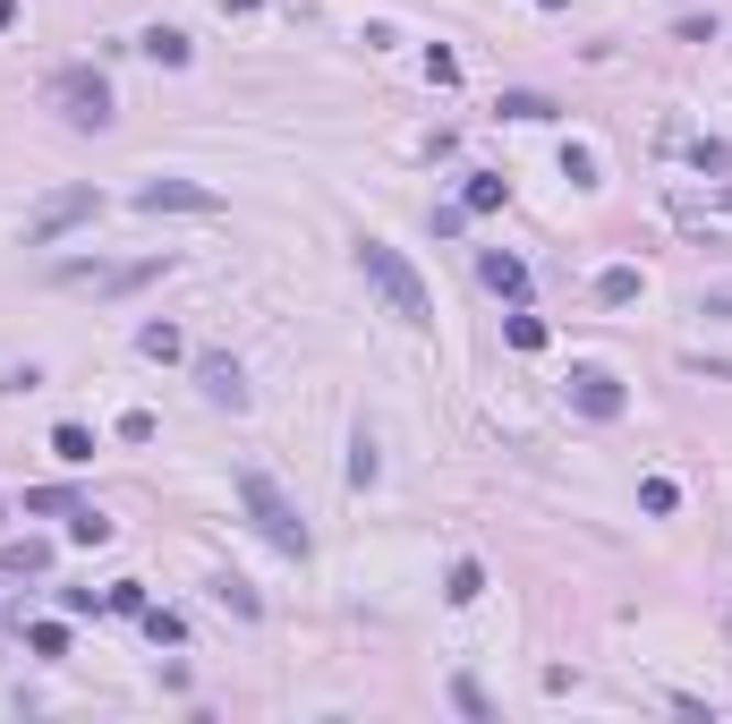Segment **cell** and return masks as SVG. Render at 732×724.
Segmentation results:
<instances>
[{
  "instance_id": "ffe728a7",
  "label": "cell",
  "mask_w": 732,
  "mask_h": 724,
  "mask_svg": "<svg viewBox=\"0 0 732 724\" xmlns=\"http://www.w3.org/2000/svg\"><path fill=\"white\" fill-rule=\"evenodd\" d=\"M26 648H34V657H68V630H61V623H34Z\"/></svg>"
},
{
  "instance_id": "3957f363",
  "label": "cell",
  "mask_w": 732,
  "mask_h": 724,
  "mask_svg": "<svg viewBox=\"0 0 732 724\" xmlns=\"http://www.w3.org/2000/svg\"><path fill=\"white\" fill-rule=\"evenodd\" d=\"M52 111H61L68 129H111V77H102V68H61V77H52Z\"/></svg>"
},
{
  "instance_id": "d4e9b609",
  "label": "cell",
  "mask_w": 732,
  "mask_h": 724,
  "mask_svg": "<svg viewBox=\"0 0 732 724\" xmlns=\"http://www.w3.org/2000/svg\"><path fill=\"white\" fill-rule=\"evenodd\" d=\"M350 486H375V443L358 435V452H350Z\"/></svg>"
},
{
  "instance_id": "30bf717a",
  "label": "cell",
  "mask_w": 732,
  "mask_h": 724,
  "mask_svg": "<svg viewBox=\"0 0 732 724\" xmlns=\"http://www.w3.org/2000/svg\"><path fill=\"white\" fill-rule=\"evenodd\" d=\"M638 290H647V282H638V264H605V273H597V298H605V307H631Z\"/></svg>"
},
{
  "instance_id": "ba28073f",
  "label": "cell",
  "mask_w": 732,
  "mask_h": 724,
  "mask_svg": "<svg viewBox=\"0 0 732 724\" xmlns=\"http://www.w3.org/2000/svg\"><path fill=\"white\" fill-rule=\"evenodd\" d=\"M196 384H205L214 409H248V375H239V359H222V350H214V359H196Z\"/></svg>"
},
{
  "instance_id": "7c38bea8",
  "label": "cell",
  "mask_w": 732,
  "mask_h": 724,
  "mask_svg": "<svg viewBox=\"0 0 732 724\" xmlns=\"http://www.w3.org/2000/svg\"><path fill=\"white\" fill-rule=\"evenodd\" d=\"M52 452H61V461L77 469V461H95V435L77 427V418H61V427H52Z\"/></svg>"
},
{
  "instance_id": "44dd1931",
  "label": "cell",
  "mask_w": 732,
  "mask_h": 724,
  "mask_svg": "<svg viewBox=\"0 0 732 724\" xmlns=\"http://www.w3.org/2000/svg\"><path fill=\"white\" fill-rule=\"evenodd\" d=\"M68 537H77V546H102V537H111V520H102L95 503H86V512H77V520H68Z\"/></svg>"
},
{
  "instance_id": "52a82bcc",
  "label": "cell",
  "mask_w": 732,
  "mask_h": 724,
  "mask_svg": "<svg viewBox=\"0 0 732 724\" xmlns=\"http://www.w3.org/2000/svg\"><path fill=\"white\" fill-rule=\"evenodd\" d=\"M95 213V188H68V197H52V205H34V222H26V239L43 248V239H61L68 222H86Z\"/></svg>"
},
{
  "instance_id": "9c48e42d",
  "label": "cell",
  "mask_w": 732,
  "mask_h": 724,
  "mask_svg": "<svg viewBox=\"0 0 732 724\" xmlns=\"http://www.w3.org/2000/svg\"><path fill=\"white\" fill-rule=\"evenodd\" d=\"M478 273H485V290H494V298H528V264H520V256H503V248H485V256H478Z\"/></svg>"
},
{
  "instance_id": "7a4b0ae2",
  "label": "cell",
  "mask_w": 732,
  "mask_h": 724,
  "mask_svg": "<svg viewBox=\"0 0 732 724\" xmlns=\"http://www.w3.org/2000/svg\"><path fill=\"white\" fill-rule=\"evenodd\" d=\"M239 503H248V520L264 528L273 555H307V520H298V503H289L264 469H239Z\"/></svg>"
},
{
  "instance_id": "6da1fadb",
  "label": "cell",
  "mask_w": 732,
  "mask_h": 724,
  "mask_svg": "<svg viewBox=\"0 0 732 724\" xmlns=\"http://www.w3.org/2000/svg\"><path fill=\"white\" fill-rule=\"evenodd\" d=\"M358 273L383 290V307L401 316V325H435V298H426V282L409 273V256L401 248H383V239H358Z\"/></svg>"
},
{
  "instance_id": "5bb4252c",
  "label": "cell",
  "mask_w": 732,
  "mask_h": 724,
  "mask_svg": "<svg viewBox=\"0 0 732 724\" xmlns=\"http://www.w3.org/2000/svg\"><path fill=\"white\" fill-rule=\"evenodd\" d=\"M444 596H451V605H478V596H485V571H478V562H451Z\"/></svg>"
},
{
  "instance_id": "484cf974",
  "label": "cell",
  "mask_w": 732,
  "mask_h": 724,
  "mask_svg": "<svg viewBox=\"0 0 732 724\" xmlns=\"http://www.w3.org/2000/svg\"><path fill=\"white\" fill-rule=\"evenodd\" d=\"M562 171H571L579 188H597V154H588V145H571V154H562Z\"/></svg>"
},
{
  "instance_id": "603a6c76",
  "label": "cell",
  "mask_w": 732,
  "mask_h": 724,
  "mask_svg": "<svg viewBox=\"0 0 732 724\" xmlns=\"http://www.w3.org/2000/svg\"><path fill=\"white\" fill-rule=\"evenodd\" d=\"M503 111H511V120H554V102H545V95H503Z\"/></svg>"
},
{
  "instance_id": "83f0119b",
  "label": "cell",
  "mask_w": 732,
  "mask_h": 724,
  "mask_svg": "<svg viewBox=\"0 0 732 724\" xmlns=\"http://www.w3.org/2000/svg\"><path fill=\"white\" fill-rule=\"evenodd\" d=\"M9 26H18V0H0V34H9Z\"/></svg>"
},
{
  "instance_id": "8fae6325",
  "label": "cell",
  "mask_w": 732,
  "mask_h": 724,
  "mask_svg": "<svg viewBox=\"0 0 732 724\" xmlns=\"http://www.w3.org/2000/svg\"><path fill=\"white\" fill-rule=\"evenodd\" d=\"M145 61H162V68H188V34H179V26H154V34H145Z\"/></svg>"
},
{
  "instance_id": "e0dca14e",
  "label": "cell",
  "mask_w": 732,
  "mask_h": 724,
  "mask_svg": "<svg viewBox=\"0 0 732 724\" xmlns=\"http://www.w3.org/2000/svg\"><path fill=\"white\" fill-rule=\"evenodd\" d=\"M136 623H145V630H154V639H162V648H179V639H188V623H179V614H162V605H145V614H136Z\"/></svg>"
},
{
  "instance_id": "2e32d148",
  "label": "cell",
  "mask_w": 732,
  "mask_h": 724,
  "mask_svg": "<svg viewBox=\"0 0 732 724\" xmlns=\"http://www.w3.org/2000/svg\"><path fill=\"white\" fill-rule=\"evenodd\" d=\"M0 571H52V546L26 537V546H9V555H0Z\"/></svg>"
},
{
  "instance_id": "d6986e66",
  "label": "cell",
  "mask_w": 732,
  "mask_h": 724,
  "mask_svg": "<svg viewBox=\"0 0 732 724\" xmlns=\"http://www.w3.org/2000/svg\"><path fill=\"white\" fill-rule=\"evenodd\" d=\"M426 77H435V86H460V52H444V43H426Z\"/></svg>"
},
{
  "instance_id": "ac0fdd59",
  "label": "cell",
  "mask_w": 732,
  "mask_h": 724,
  "mask_svg": "<svg viewBox=\"0 0 732 724\" xmlns=\"http://www.w3.org/2000/svg\"><path fill=\"white\" fill-rule=\"evenodd\" d=\"M136 350H145V359H179V332H171V325H145V332H136Z\"/></svg>"
},
{
  "instance_id": "8992f818",
  "label": "cell",
  "mask_w": 732,
  "mask_h": 724,
  "mask_svg": "<svg viewBox=\"0 0 732 724\" xmlns=\"http://www.w3.org/2000/svg\"><path fill=\"white\" fill-rule=\"evenodd\" d=\"M214 188H196V179H145L136 188V213H214Z\"/></svg>"
},
{
  "instance_id": "4fadbf2b",
  "label": "cell",
  "mask_w": 732,
  "mask_h": 724,
  "mask_svg": "<svg viewBox=\"0 0 732 724\" xmlns=\"http://www.w3.org/2000/svg\"><path fill=\"white\" fill-rule=\"evenodd\" d=\"M673 503H681V486H673V478H638V512H647V520H665Z\"/></svg>"
},
{
  "instance_id": "cb8c5ba5",
  "label": "cell",
  "mask_w": 732,
  "mask_h": 724,
  "mask_svg": "<svg viewBox=\"0 0 732 724\" xmlns=\"http://www.w3.org/2000/svg\"><path fill=\"white\" fill-rule=\"evenodd\" d=\"M469 231V205H435V239H460Z\"/></svg>"
},
{
  "instance_id": "7402d4cb",
  "label": "cell",
  "mask_w": 732,
  "mask_h": 724,
  "mask_svg": "<svg viewBox=\"0 0 732 724\" xmlns=\"http://www.w3.org/2000/svg\"><path fill=\"white\" fill-rule=\"evenodd\" d=\"M503 341H511V350H545V325H537V316H511Z\"/></svg>"
},
{
  "instance_id": "5b68a950",
  "label": "cell",
  "mask_w": 732,
  "mask_h": 724,
  "mask_svg": "<svg viewBox=\"0 0 732 724\" xmlns=\"http://www.w3.org/2000/svg\"><path fill=\"white\" fill-rule=\"evenodd\" d=\"M571 401H579V418H622L631 409V393H622L613 366H571Z\"/></svg>"
},
{
  "instance_id": "277c9868",
  "label": "cell",
  "mask_w": 732,
  "mask_h": 724,
  "mask_svg": "<svg viewBox=\"0 0 732 724\" xmlns=\"http://www.w3.org/2000/svg\"><path fill=\"white\" fill-rule=\"evenodd\" d=\"M154 273H171V256H145V264H52L61 290H136V282H154Z\"/></svg>"
},
{
  "instance_id": "4316f807",
  "label": "cell",
  "mask_w": 732,
  "mask_h": 724,
  "mask_svg": "<svg viewBox=\"0 0 732 724\" xmlns=\"http://www.w3.org/2000/svg\"><path fill=\"white\" fill-rule=\"evenodd\" d=\"M699 316H732V282H715V290L699 298Z\"/></svg>"
},
{
  "instance_id": "9a60e30c",
  "label": "cell",
  "mask_w": 732,
  "mask_h": 724,
  "mask_svg": "<svg viewBox=\"0 0 732 724\" xmlns=\"http://www.w3.org/2000/svg\"><path fill=\"white\" fill-rule=\"evenodd\" d=\"M511 188L503 179H494V171H478V179H469V188H460V205H469V213H494V205H503Z\"/></svg>"
}]
</instances>
